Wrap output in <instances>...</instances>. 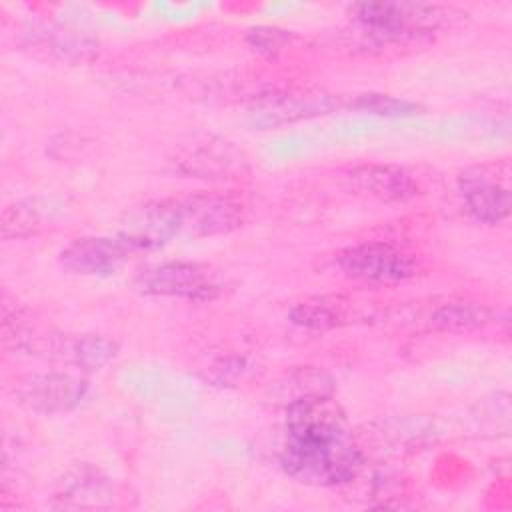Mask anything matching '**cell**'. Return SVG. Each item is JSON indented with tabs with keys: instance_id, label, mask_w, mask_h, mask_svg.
<instances>
[{
	"instance_id": "13",
	"label": "cell",
	"mask_w": 512,
	"mask_h": 512,
	"mask_svg": "<svg viewBox=\"0 0 512 512\" xmlns=\"http://www.w3.org/2000/svg\"><path fill=\"white\" fill-rule=\"evenodd\" d=\"M348 180L354 190L382 202H406L420 192L414 176L396 164H362L350 170Z\"/></svg>"
},
{
	"instance_id": "17",
	"label": "cell",
	"mask_w": 512,
	"mask_h": 512,
	"mask_svg": "<svg viewBox=\"0 0 512 512\" xmlns=\"http://www.w3.org/2000/svg\"><path fill=\"white\" fill-rule=\"evenodd\" d=\"M118 354L116 342L100 334H84L76 338H60V346L56 356L68 358L80 368L98 370L114 360Z\"/></svg>"
},
{
	"instance_id": "5",
	"label": "cell",
	"mask_w": 512,
	"mask_h": 512,
	"mask_svg": "<svg viewBox=\"0 0 512 512\" xmlns=\"http://www.w3.org/2000/svg\"><path fill=\"white\" fill-rule=\"evenodd\" d=\"M342 98L324 90L286 88L260 94L250 106V118L262 126H282L338 110Z\"/></svg>"
},
{
	"instance_id": "20",
	"label": "cell",
	"mask_w": 512,
	"mask_h": 512,
	"mask_svg": "<svg viewBox=\"0 0 512 512\" xmlns=\"http://www.w3.org/2000/svg\"><path fill=\"white\" fill-rule=\"evenodd\" d=\"M350 106L362 112L378 114V116H388V118H400V116H414L420 112V106L402 98H394L388 94H376V92H366L358 94L350 100Z\"/></svg>"
},
{
	"instance_id": "22",
	"label": "cell",
	"mask_w": 512,
	"mask_h": 512,
	"mask_svg": "<svg viewBox=\"0 0 512 512\" xmlns=\"http://www.w3.org/2000/svg\"><path fill=\"white\" fill-rule=\"evenodd\" d=\"M246 38H248V42L254 50H258L262 54H268V56H274L290 40V34L284 32V30H278V28L258 26V28H252Z\"/></svg>"
},
{
	"instance_id": "11",
	"label": "cell",
	"mask_w": 512,
	"mask_h": 512,
	"mask_svg": "<svg viewBox=\"0 0 512 512\" xmlns=\"http://www.w3.org/2000/svg\"><path fill=\"white\" fill-rule=\"evenodd\" d=\"M286 408V438L328 440L348 436L346 414L332 396H310L296 400Z\"/></svg>"
},
{
	"instance_id": "4",
	"label": "cell",
	"mask_w": 512,
	"mask_h": 512,
	"mask_svg": "<svg viewBox=\"0 0 512 512\" xmlns=\"http://www.w3.org/2000/svg\"><path fill=\"white\" fill-rule=\"evenodd\" d=\"M134 288L146 296H170L206 302L220 294L222 284L210 266L174 260L140 270L134 278Z\"/></svg>"
},
{
	"instance_id": "16",
	"label": "cell",
	"mask_w": 512,
	"mask_h": 512,
	"mask_svg": "<svg viewBox=\"0 0 512 512\" xmlns=\"http://www.w3.org/2000/svg\"><path fill=\"white\" fill-rule=\"evenodd\" d=\"M332 390V378L326 372L312 366L286 372L278 382L272 384V394L284 406L310 396H332Z\"/></svg>"
},
{
	"instance_id": "12",
	"label": "cell",
	"mask_w": 512,
	"mask_h": 512,
	"mask_svg": "<svg viewBox=\"0 0 512 512\" xmlns=\"http://www.w3.org/2000/svg\"><path fill=\"white\" fill-rule=\"evenodd\" d=\"M132 252L118 236H84L72 240L62 252L60 262L66 270L80 276L114 274Z\"/></svg>"
},
{
	"instance_id": "15",
	"label": "cell",
	"mask_w": 512,
	"mask_h": 512,
	"mask_svg": "<svg viewBox=\"0 0 512 512\" xmlns=\"http://www.w3.org/2000/svg\"><path fill=\"white\" fill-rule=\"evenodd\" d=\"M354 318L352 300L344 296H316L290 310V322L306 330H330Z\"/></svg>"
},
{
	"instance_id": "7",
	"label": "cell",
	"mask_w": 512,
	"mask_h": 512,
	"mask_svg": "<svg viewBox=\"0 0 512 512\" xmlns=\"http://www.w3.org/2000/svg\"><path fill=\"white\" fill-rule=\"evenodd\" d=\"M458 190L470 216L482 224H500L510 216V188L498 166H470L458 176Z\"/></svg>"
},
{
	"instance_id": "9",
	"label": "cell",
	"mask_w": 512,
	"mask_h": 512,
	"mask_svg": "<svg viewBox=\"0 0 512 512\" xmlns=\"http://www.w3.org/2000/svg\"><path fill=\"white\" fill-rule=\"evenodd\" d=\"M174 164L182 174L204 180L236 178L248 168L244 154L232 142L216 136L192 138L178 150Z\"/></svg>"
},
{
	"instance_id": "3",
	"label": "cell",
	"mask_w": 512,
	"mask_h": 512,
	"mask_svg": "<svg viewBox=\"0 0 512 512\" xmlns=\"http://www.w3.org/2000/svg\"><path fill=\"white\" fill-rule=\"evenodd\" d=\"M174 200L178 236L228 234L240 228L248 216V204L234 190H210Z\"/></svg>"
},
{
	"instance_id": "14",
	"label": "cell",
	"mask_w": 512,
	"mask_h": 512,
	"mask_svg": "<svg viewBox=\"0 0 512 512\" xmlns=\"http://www.w3.org/2000/svg\"><path fill=\"white\" fill-rule=\"evenodd\" d=\"M490 316V310L474 300L448 298L434 304L418 322H424L428 330L436 332H464L488 324Z\"/></svg>"
},
{
	"instance_id": "21",
	"label": "cell",
	"mask_w": 512,
	"mask_h": 512,
	"mask_svg": "<svg viewBox=\"0 0 512 512\" xmlns=\"http://www.w3.org/2000/svg\"><path fill=\"white\" fill-rule=\"evenodd\" d=\"M104 488L106 480L98 476L96 470L92 468H80L76 474H72L68 480H64L62 488V498H72V500H82L80 506H84V500L94 498L96 504L100 498H104Z\"/></svg>"
},
{
	"instance_id": "6",
	"label": "cell",
	"mask_w": 512,
	"mask_h": 512,
	"mask_svg": "<svg viewBox=\"0 0 512 512\" xmlns=\"http://www.w3.org/2000/svg\"><path fill=\"white\" fill-rule=\"evenodd\" d=\"M336 264L346 276L372 284H396L414 274L412 258L388 242L348 246L338 252Z\"/></svg>"
},
{
	"instance_id": "1",
	"label": "cell",
	"mask_w": 512,
	"mask_h": 512,
	"mask_svg": "<svg viewBox=\"0 0 512 512\" xmlns=\"http://www.w3.org/2000/svg\"><path fill=\"white\" fill-rule=\"evenodd\" d=\"M352 20L374 46L426 40L464 16L460 10L426 2H360L352 6Z\"/></svg>"
},
{
	"instance_id": "18",
	"label": "cell",
	"mask_w": 512,
	"mask_h": 512,
	"mask_svg": "<svg viewBox=\"0 0 512 512\" xmlns=\"http://www.w3.org/2000/svg\"><path fill=\"white\" fill-rule=\"evenodd\" d=\"M36 44L62 60H88L96 54L98 42L82 30L66 26H50L36 32Z\"/></svg>"
},
{
	"instance_id": "10",
	"label": "cell",
	"mask_w": 512,
	"mask_h": 512,
	"mask_svg": "<svg viewBox=\"0 0 512 512\" xmlns=\"http://www.w3.org/2000/svg\"><path fill=\"white\" fill-rule=\"evenodd\" d=\"M116 236L132 254L164 246L170 238L178 236L176 200H154L134 208L122 222Z\"/></svg>"
},
{
	"instance_id": "8",
	"label": "cell",
	"mask_w": 512,
	"mask_h": 512,
	"mask_svg": "<svg viewBox=\"0 0 512 512\" xmlns=\"http://www.w3.org/2000/svg\"><path fill=\"white\" fill-rule=\"evenodd\" d=\"M14 398L28 410L58 414L74 410L88 394V382L70 374H28L14 382Z\"/></svg>"
},
{
	"instance_id": "2",
	"label": "cell",
	"mask_w": 512,
	"mask_h": 512,
	"mask_svg": "<svg viewBox=\"0 0 512 512\" xmlns=\"http://www.w3.org/2000/svg\"><path fill=\"white\" fill-rule=\"evenodd\" d=\"M280 464L298 482L314 486H340L356 480L364 466V456L348 436L328 440L286 438Z\"/></svg>"
},
{
	"instance_id": "19",
	"label": "cell",
	"mask_w": 512,
	"mask_h": 512,
	"mask_svg": "<svg viewBox=\"0 0 512 512\" xmlns=\"http://www.w3.org/2000/svg\"><path fill=\"white\" fill-rule=\"evenodd\" d=\"M44 222V206L36 198L12 202L2 212V238L14 240V238H28L36 234L42 228Z\"/></svg>"
}]
</instances>
